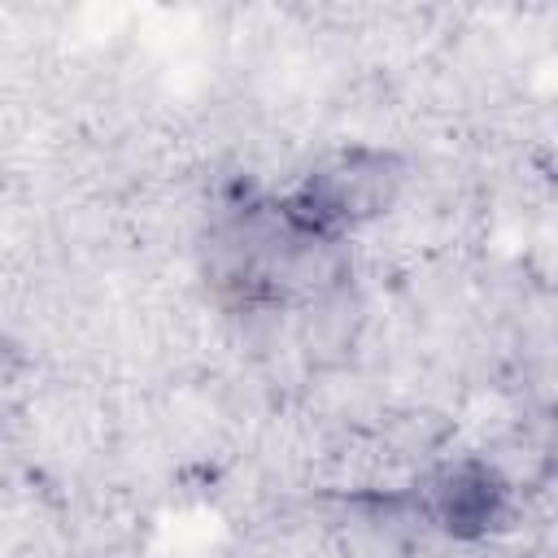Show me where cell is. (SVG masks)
<instances>
[{
    "instance_id": "cell-1",
    "label": "cell",
    "mask_w": 558,
    "mask_h": 558,
    "mask_svg": "<svg viewBox=\"0 0 558 558\" xmlns=\"http://www.w3.org/2000/svg\"><path fill=\"white\" fill-rule=\"evenodd\" d=\"M401 161L388 148H340L327 153L318 166H310L283 196L279 209L318 235H336L344 240L349 231H357L362 222L379 218L397 192H401Z\"/></svg>"
},
{
    "instance_id": "cell-2",
    "label": "cell",
    "mask_w": 558,
    "mask_h": 558,
    "mask_svg": "<svg viewBox=\"0 0 558 558\" xmlns=\"http://www.w3.org/2000/svg\"><path fill=\"white\" fill-rule=\"evenodd\" d=\"M501 510V484L480 466L445 471L432 488V514L449 532H480Z\"/></svg>"
}]
</instances>
